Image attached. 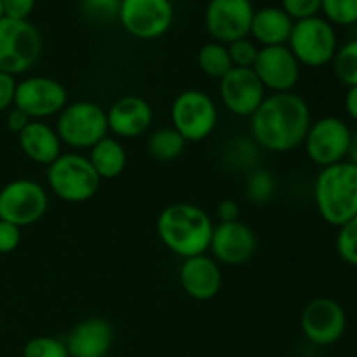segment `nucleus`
<instances>
[{
    "instance_id": "f257e3e1",
    "label": "nucleus",
    "mask_w": 357,
    "mask_h": 357,
    "mask_svg": "<svg viewBox=\"0 0 357 357\" xmlns=\"http://www.w3.org/2000/svg\"><path fill=\"white\" fill-rule=\"evenodd\" d=\"M251 136L268 152L286 153L298 149L312 124V114L300 94H268L251 115Z\"/></svg>"
},
{
    "instance_id": "f03ea898",
    "label": "nucleus",
    "mask_w": 357,
    "mask_h": 357,
    "mask_svg": "<svg viewBox=\"0 0 357 357\" xmlns=\"http://www.w3.org/2000/svg\"><path fill=\"white\" fill-rule=\"evenodd\" d=\"M211 216L190 202H176L160 211L157 218V236L164 246L180 258L204 255L211 243Z\"/></svg>"
},
{
    "instance_id": "7ed1b4c3",
    "label": "nucleus",
    "mask_w": 357,
    "mask_h": 357,
    "mask_svg": "<svg viewBox=\"0 0 357 357\" xmlns=\"http://www.w3.org/2000/svg\"><path fill=\"white\" fill-rule=\"evenodd\" d=\"M314 202L321 218L337 229L357 216V166L344 160L321 167L314 183Z\"/></svg>"
},
{
    "instance_id": "20e7f679",
    "label": "nucleus",
    "mask_w": 357,
    "mask_h": 357,
    "mask_svg": "<svg viewBox=\"0 0 357 357\" xmlns=\"http://www.w3.org/2000/svg\"><path fill=\"white\" fill-rule=\"evenodd\" d=\"M49 190L58 199L72 204L91 201L100 190L101 178L94 171L87 155L75 152L61 153L47 166Z\"/></svg>"
},
{
    "instance_id": "39448f33",
    "label": "nucleus",
    "mask_w": 357,
    "mask_h": 357,
    "mask_svg": "<svg viewBox=\"0 0 357 357\" xmlns=\"http://www.w3.org/2000/svg\"><path fill=\"white\" fill-rule=\"evenodd\" d=\"M42 54V35L28 20H0V72L16 77L33 68Z\"/></svg>"
},
{
    "instance_id": "423d86ee",
    "label": "nucleus",
    "mask_w": 357,
    "mask_h": 357,
    "mask_svg": "<svg viewBox=\"0 0 357 357\" xmlns=\"http://www.w3.org/2000/svg\"><path fill=\"white\" fill-rule=\"evenodd\" d=\"M54 129L63 145L75 150H91L110 132L107 110L86 100L66 105L58 115Z\"/></svg>"
},
{
    "instance_id": "0eeeda50",
    "label": "nucleus",
    "mask_w": 357,
    "mask_h": 357,
    "mask_svg": "<svg viewBox=\"0 0 357 357\" xmlns=\"http://www.w3.org/2000/svg\"><path fill=\"white\" fill-rule=\"evenodd\" d=\"M218 124V107L208 93L187 89L174 98L171 105V128L180 132L185 142L201 143L213 135Z\"/></svg>"
},
{
    "instance_id": "6e6552de",
    "label": "nucleus",
    "mask_w": 357,
    "mask_h": 357,
    "mask_svg": "<svg viewBox=\"0 0 357 357\" xmlns=\"http://www.w3.org/2000/svg\"><path fill=\"white\" fill-rule=\"evenodd\" d=\"M286 45L300 66H309V68L326 66L328 63L333 61L338 51L333 24L319 16L295 21Z\"/></svg>"
},
{
    "instance_id": "1a4fd4ad",
    "label": "nucleus",
    "mask_w": 357,
    "mask_h": 357,
    "mask_svg": "<svg viewBox=\"0 0 357 357\" xmlns=\"http://www.w3.org/2000/svg\"><path fill=\"white\" fill-rule=\"evenodd\" d=\"M47 208V190L30 178L9 181L0 190V220L20 229L40 222Z\"/></svg>"
},
{
    "instance_id": "9d476101",
    "label": "nucleus",
    "mask_w": 357,
    "mask_h": 357,
    "mask_svg": "<svg viewBox=\"0 0 357 357\" xmlns=\"http://www.w3.org/2000/svg\"><path fill=\"white\" fill-rule=\"evenodd\" d=\"M68 105V91L59 80L45 75L26 77L16 86L14 107L31 121L58 117Z\"/></svg>"
},
{
    "instance_id": "9b49d317",
    "label": "nucleus",
    "mask_w": 357,
    "mask_h": 357,
    "mask_svg": "<svg viewBox=\"0 0 357 357\" xmlns=\"http://www.w3.org/2000/svg\"><path fill=\"white\" fill-rule=\"evenodd\" d=\"M117 16L129 35L153 40L169 31L174 9L171 0H121Z\"/></svg>"
},
{
    "instance_id": "f8f14e48",
    "label": "nucleus",
    "mask_w": 357,
    "mask_h": 357,
    "mask_svg": "<svg viewBox=\"0 0 357 357\" xmlns=\"http://www.w3.org/2000/svg\"><path fill=\"white\" fill-rule=\"evenodd\" d=\"M351 139V128L342 119L323 117L310 124L303 149L314 164L328 167L347 159Z\"/></svg>"
},
{
    "instance_id": "ddd939ff",
    "label": "nucleus",
    "mask_w": 357,
    "mask_h": 357,
    "mask_svg": "<svg viewBox=\"0 0 357 357\" xmlns=\"http://www.w3.org/2000/svg\"><path fill=\"white\" fill-rule=\"evenodd\" d=\"M255 7L250 0H209L204 23L208 33L220 44H232L250 37Z\"/></svg>"
},
{
    "instance_id": "4468645a",
    "label": "nucleus",
    "mask_w": 357,
    "mask_h": 357,
    "mask_svg": "<svg viewBox=\"0 0 357 357\" xmlns=\"http://www.w3.org/2000/svg\"><path fill=\"white\" fill-rule=\"evenodd\" d=\"M300 324L307 340L319 347H326L344 337L347 316L344 307L337 300L321 296L307 303Z\"/></svg>"
},
{
    "instance_id": "2eb2a0df",
    "label": "nucleus",
    "mask_w": 357,
    "mask_h": 357,
    "mask_svg": "<svg viewBox=\"0 0 357 357\" xmlns=\"http://www.w3.org/2000/svg\"><path fill=\"white\" fill-rule=\"evenodd\" d=\"M300 63L289 51L288 45L260 47L253 72L260 79L265 91L272 94L291 93L300 80Z\"/></svg>"
},
{
    "instance_id": "dca6fc26",
    "label": "nucleus",
    "mask_w": 357,
    "mask_h": 357,
    "mask_svg": "<svg viewBox=\"0 0 357 357\" xmlns=\"http://www.w3.org/2000/svg\"><path fill=\"white\" fill-rule=\"evenodd\" d=\"M218 91L223 107L237 117H251L267 96V91L253 68L236 66L220 79Z\"/></svg>"
},
{
    "instance_id": "f3484780",
    "label": "nucleus",
    "mask_w": 357,
    "mask_h": 357,
    "mask_svg": "<svg viewBox=\"0 0 357 357\" xmlns=\"http://www.w3.org/2000/svg\"><path fill=\"white\" fill-rule=\"evenodd\" d=\"M257 234L241 220L215 225L209 243L213 258L218 264L230 265V267L248 264L257 253Z\"/></svg>"
},
{
    "instance_id": "a211bd4d",
    "label": "nucleus",
    "mask_w": 357,
    "mask_h": 357,
    "mask_svg": "<svg viewBox=\"0 0 357 357\" xmlns=\"http://www.w3.org/2000/svg\"><path fill=\"white\" fill-rule=\"evenodd\" d=\"M108 131L122 139L145 135L153 122L152 105L142 96H122L107 110Z\"/></svg>"
},
{
    "instance_id": "6ab92c4d",
    "label": "nucleus",
    "mask_w": 357,
    "mask_h": 357,
    "mask_svg": "<svg viewBox=\"0 0 357 357\" xmlns=\"http://www.w3.org/2000/svg\"><path fill=\"white\" fill-rule=\"evenodd\" d=\"M178 279L183 291L197 302H208L215 298L223 282L220 264L206 253L185 258L178 272Z\"/></svg>"
},
{
    "instance_id": "aec40b11",
    "label": "nucleus",
    "mask_w": 357,
    "mask_h": 357,
    "mask_svg": "<svg viewBox=\"0 0 357 357\" xmlns=\"http://www.w3.org/2000/svg\"><path fill=\"white\" fill-rule=\"evenodd\" d=\"M114 330L103 317H87L73 326L66 338L70 357H108Z\"/></svg>"
},
{
    "instance_id": "412c9836",
    "label": "nucleus",
    "mask_w": 357,
    "mask_h": 357,
    "mask_svg": "<svg viewBox=\"0 0 357 357\" xmlns=\"http://www.w3.org/2000/svg\"><path fill=\"white\" fill-rule=\"evenodd\" d=\"M17 143L24 155L42 166H51L61 155V139L52 126L44 121H31L17 135Z\"/></svg>"
},
{
    "instance_id": "4be33fe9",
    "label": "nucleus",
    "mask_w": 357,
    "mask_h": 357,
    "mask_svg": "<svg viewBox=\"0 0 357 357\" xmlns=\"http://www.w3.org/2000/svg\"><path fill=\"white\" fill-rule=\"evenodd\" d=\"M295 21L281 7H264L255 10L250 35L261 47L286 45L291 35Z\"/></svg>"
},
{
    "instance_id": "5701e85b",
    "label": "nucleus",
    "mask_w": 357,
    "mask_h": 357,
    "mask_svg": "<svg viewBox=\"0 0 357 357\" xmlns=\"http://www.w3.org/2000/svg\"><path fill=\"white\" fill-rule=\"evenodd\" d=\"M87 159L93 164L94 171L101 180H114L121 176L128 166V152L124 145L117 138H110V136L96 143L89 150Z\"/></svg>"
},
{
    "instance_id": "b1692460",
    "label": "nucleus",
    "mask_w": 357,
    "mask_h": 357,
    "mask_svg": "<svg viewBox=\"0 0 357 357\" xmlns=\"http://www.w3.org/2000/svg\"><path fill=\"white\" fill-rule=\"evenodd\" d=\"M185 145H187V142L173 128L155 129L146 142L149 153L160 162H171V160L178 159L183 153Z\"/></svg>"
},
{
    "instance_id": "393cba45",
    "label": "nucleus",
    "mask_w": 357,
    "mask_h": 357,
    "mask_svg": "<svg viewBox=\"0 0 357 357\" xmlns=\"http://www.w3.org/2000/svg\"><path fill=\"white\" fill-rule=\"evenodd\" d=\"M197 65L204 75L211 79H223L234 68L230 61L229 49L220 42H208L199 49Z\"/></svg>"
},
{
    "instance_id": "a878e982",
    "label": "nucleus",
    "mask_w": 357,
    "mask_h": 357,
    "mask_svg": "<svg viewBox=\"0 0 357 357\" xmlns=\"http://www.w3.org/2000/svg\"><path fill=\"white\" fill-rule=\"evenodd\" d=\"M244 192L246 197L255 204H265L274 197L275 180L267 169H255L251 171L250 176L244 183Z\"/></svg>"
},
{
    "instance_id": "bb28decb",
    "label": "nucleus",
    "mask_w": 357,
    "mask_h": 357,
    "mask_svg": "<svg viewBox=\"0 0 357 357\" xmlns=\"http://www.w3.org/2000/svg\"><path fill=\"white\" fill-rule=\"evenodd\" d=\"M333 66L342 84L347 87L357 86V38L338 49L333 58Z\"/></svg>"
},
{
    "instance_id": "cd10ccee",
    "label": "nucleus",
    "mask_w": 357,
    "mask_h": 357,
    "mask_svg": "<svg viewBox=\"0 0 357 357\" xmlns=\"http://www.w3.org/2000/svg\"><path fill=\"white\" fill-rule=\"evenodd\" d=\"M324 20L338 26H352L357 23V0H321Z\"/></svg>"
},
{
    "instance_id": "c85d7f7f",
    "label": "nucleus",
    "mask_w": 357,
    "mask_h": 357,
    "mask_svg": "<svg viewBox=\"0 0 357 357\" xmlns=\"http://www.w3.org/2000/svg\"><path fill=\"white\" fill-rule=\"evenodd\" d=\"M337 253L345 264L357 267V216L338 227Z\"/></svg>"
},
{
    "instance_id": "c756f323",
    "label": "nucleus",
    "mask_w": 357,
    "mask_h": 357,
    "mask_svg": "<svg viewBox=\"0 0 357 357\" xmlns=\"http://www.w3.org/2000/svg\"><path fill=\"white\" fill-rule=\"evenodd\" d=\"M23 357H70L66 344L59 338L35 337L26 342Z\"/></svg>"
},
{
    "instance_id": "7c9ffc66",
    "label": "nucleus",
    "mask_w": 357,
    "mask_h": 357,
    "mask_svg": "<svg viewBox=\"0 0 357 357\" xmlns=\"http://www.w3.org/2000/svg\"><path fill=\"white\" fill-rule=\"evenodd\" d=\"M227 49H229L232 66H236V68H253L258 51H260V47L248 37L232 42V44L227 45Z\"/></svg>"
},
{
    "instance_id": "2f4dec72",
    "label": "nucleus",
    "mask_w": 357,
    "mask_h": 357,
    "mask_svg": "<svg viewBox=\"0 0 357 357\" xmlns=\"http://www.w3.org/2000/svg\"><path fill=\"white\" fill-rule=\"evenodd\" d=\"M281 9L293 21L317 16L321 10V0H281Z\"/></svg>"
},
{
    "instance_id": "473e14b6",
    "label": "nucleus",
    "mask_w": 357,
    "mask_h": 357,
    "mask_svg": "<svg viewBox=\"0 0 357 357\" xmlns=\"http://www.w3.org/2000/svg\"><path fill=\"white\" fill-rule=\"evenodd\" d=\"M21 229L9 222L0 220V255H9L20 246Z\"/></svg>"
},
{
    "instance_id": "72a5a7b5",
    "label": "nucleus",
    "mask_w": 357,
    "mask_h": 357,
    "mask_svg": "<svg viewBox=\"0 0 357 357\" xmlns=\"http://www.w3.org/2000/svg\"><path fill=\"white\" fill-rule=\"evenodd\" d=\"M3 2V17L10 20H28L35 9L37 0H2Z\"/></svg>"
},
{
    "instance_id": "f704fd0d",
    "label": "nucleus",
    "mask_w": 357,
    "mask_h": 357,
    "mask_svg": "<svg viewBox=\"0 0 357 357\" xmlns=\"http://www.w3.org/2000/svg\"><path fill=\"white\" fill-rule=\"evenodd\" d=\"M16 86V77L0 72V114L6 110H10L14 107Z\"/></svg>"
},
{
    "instance_id": "c9c22d12",
    "label": "nucleus",
    "mask_w": 357,
    "mask_h": 357,
    "mask_svg": "<svg viewBox=\"0 0 357 357\" xmlns=\"http://www.w3.org/2000/svg\"><path fill=\"white\" fill-rule=\"evenodd\" d=\"M84 6L96 16H107V14H117L121 0H86Z\"/></svg>"
},
{
    "instance_id": "e433bc0d",
    "label": "nucleus",
    "mask_w": 357,
    "mask_h": 357,
    "mask_svg": "<svg viewBox=\"0 0 357 357\" xmlns=\"http://www.w3.org/2000/svg\"><path fill=\"white\" fill-rule=\"evenodd\" d=\"M216 215H218L220 223L236 222L241 216L239 204H237L236 201H232V199H223V201H220V204L216 206Z\"/></svg>"
},
{
    "instance_id": "4c0bfd02",
    "label": "nucleus",
    "mask_w": 357,
    "mask_h": 357,
    "mask_svg": "<svg viewBox=\"0 0 357 357\" xmlns=\"http://www.w3.org/2000/svg\"><path fill=\"white\" fill-rule=\"evenodd\" d=\"M30 122L31 119L16 107L10 108L9 114H7V128H9L13 132H16V135H20V132L30 124Z\"/></svg>"
},
{
    "instance_id": "58836bf2",
    "label": "nucleus",
    "mask_w": 357,
    "mask_h": 357,
    "mask_svg": "<svg viewBox=\"0 0 357 357\" xmlns=\"http://www.w3.org/2000/svg\"><path fill=\"white\" fill-rule=\"evenodd\" d=\"M344 105H345V112H347L349 117H351L354 122H357V86L347 87Z\"/></svg>"
},
{
    "instance_id": "ea45409f",
    "label": "nucleus",
    "mask_w": 357,
    "mask_h": 357,
    "mask_svg": "<svg viewBox=\"0 0 357 357\" xmlns=\"http://www.w3.org/2000/svg\"><path fill=\"white\" fill-rule=\"evenodd\" d=\"M347 159H349V162H352V164H354V166H357V131L352 132L351 149H349Z\"/></svg>"
},
{
    "instance_id": "a19ab883",
    "label": "nucleus",
    "mask_w": 357,
    "mask_h": 357,
    "mask_svg": "<svg viewBox=\"0 0 357 357\" xmlns=\"http://www.w3.org/2000/svg\"><path fill=\"white\" fill-rule=\"evenodd\" d=\"M2 17H3V2L0 0V20H2Z\"/></svg>"
},
{
    "instance_id": "79ce46f5",
    "label": "nucleus",
    "mask_w": 357,
    "mask_h": 357,
    "mask_svg": "<svg viewBox=\"0 0 357 357\" xmlns=\"http://www.w3.org/2000/svg\"><path fill=\"white\" fill-rule=\"evenodd\" d=\"M356 30H357V23H356Z\"/></svg>"
},
{
    "instance_id": "37998d69",
    "label": "nucleus",
    "mask_w": 357,
    "mask_h": 357,
    "mask_svg": "<svg viewBox=\"0 0 357 357\" xmlns=\"http://www.w3.org/2000/svg\"><path fill=\"white\" fill-rule=\"evenodd\" d=\"M250 2H253V0H250Z\"/></svg>"
}]
</instances>
